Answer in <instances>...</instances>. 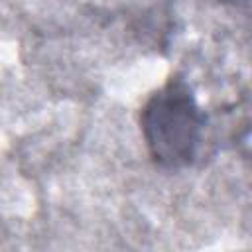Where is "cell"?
I'll use <instances>...</instances> for the list:
<instances>
[{
	"label": "cell",
	"mask_w": 252,
	"mask_h": 252,
	"mask_svg": "<svg viewBox=\"0 0 252 252\" xmlns=\"http://www.w3.org/2000/svg\"><path fill=\"white\" fill-rule=\"evenodd\" d=\"M140 126L158 165L181 169L197 159L205 114L185 79L171 77L148 96L140 112Z\"/></svg>",
	"instance_id": "6da1fadb"
}]
</instances>
